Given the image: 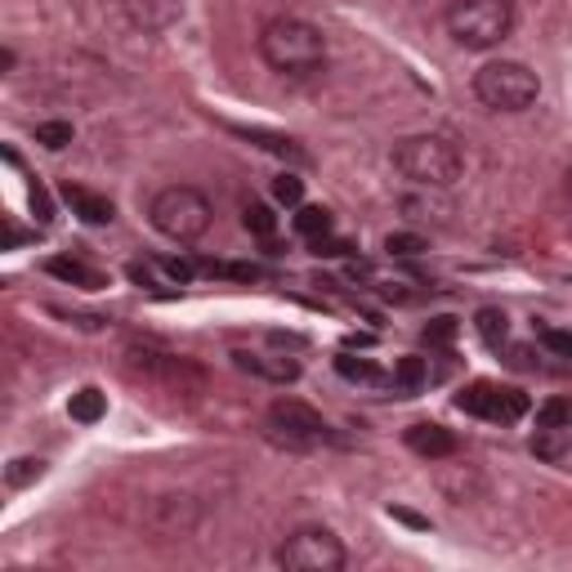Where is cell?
<instances>
[{"instance_id":"obj_22","label":"cell","mask_w":572,"mask_h":572,"mask_svg":"<svg viewBox=\"0 0 572 572\" xmlns=\"http://www.w3.org/2000/svg\"><path fill=\"white\" fill-rule=\"evenodd\" d=\"M238 135H246V139H255L259 148H269V152H278V157H291V162H304V152L295 148V139H282V135H269V130H246V126H233Z\"/></svg>"},{"instance_id":"obj_19","label":"cell","mask_w":572,"mask_h":572,"mask_svg":"<svg viewBox=\"0 0 572 572\" xmlns=\"http://www.w3.org/2000/svg\"><path fill=\"white\" fill-rule=\"evenodd\" d=\"M291 224H295V233H300V238L318 242V238L331 233V211H327V206H300Z\"/></svg>"},{"instance_id":"obj_21","label":"cell","mask_w":572,"mask_h":572,"mask_svg":"<svg viewBox=\"0 0 572 572\" xmlns=\"http://www.w3.org/2000/svg\"><path fill=\"white\" fill-rule=\"evenodd\" d=\"M537 430H572V398H546L537 407Z\"/></svg>"},{"instance_id":"obj_9","label":"cell","mask_w":572,"mask_h":572,"mask_svg":"<svg viewBox=\"0 0 572 572\" xmlns=\"http://www.w3.org/2000/svg\"><path fill=\"white\" fill-rule=\"evenodd\" d=\"M233 363L269 385H295L300 380V358L291 354H269V349H233Z\"/></svg>"},{"instance_id":"obj_3","label":"cell","mask_w":572,"mask_h":572,"mask_svg":"<svg viewBox=\"0 0 572 572\" xmlns=\"http://www.w3.org/2000/svg\"><path fill=\"white\" fill-rule=\"evenodd\" d=\"M148 219H152V228H157L162 238L188 246V242L206 238V228H211L215 211H211L206 193H198V188L170 183V188H162V193L148 202Z\"/></svg>"},{"instance_id":"obj_25","label":"cell","mask_w":572,"mask_h":572,"mask_svg":"<svg viewBox=\"0 0 572 572\" xmlns=\"http://www.w3.org/2000/svg\"><path fill=\"white\" fill-rule=\"evenodd\" d=\"M456 331H461V322L443 314V318H430V327H425L421 335H425V345H452Z\"/></svg>"},{"instance_id":"obj_2","label":"cell","mask_w":572,"mask_h":572,"mask_svg":"<svg viewBox=\"0 0 572 572\" xmlns=\"http://www.w3.org/2000/svg\"><path fill=\"white\" fill-rule=\"evenodd\" d=\"M394 166L403 179L421 183V188H452L466 170V157L443 135H407L394 148Z\"/></svg>"},{"instance_id":"obj_6","label":"cell","mask_w":572,"mask_h":572,"mask_svg":"<svg viewBox=\"0 0 572 572\" xmlns=\"http://www.w3.org/2000/svg\"><path fill=\"white\" fill-rule=\"evenodd\" d=\"M278 563L291 572H340L345 568V546L331 527H295L278 546Z\"/></svg>"},{"instance_id":"obj_20","label":"cell","mask_w":572,"mask_h":572,"mask_svg":"<svg viewBox=\"0 0 572 572\" xmlns=\"http://www.w3.org/2000/svg\"><path fill=\"white\" fill-rule=\"evenodd\" d=\"M242 224H246V233H255V238H274L278 233V215H274V206H264V202H246L242 206Z\"/></svg>"},{"instance_id":"obj_1","label":"cell","mask_w":572,"mask_h":572,"mask_svg":"<svg viewBox=\"0 0 572 572\" xmlns=\"http://www.w3.org/2000/svg\"><path fill=\"white\" fill-rule=\"evenodd\" d=\"M259 59L278 76H314L327 67V36L295 14L269 18L259 31Z\"/></svg>"},{"instance_id":"obj_11","label":"cell","mask_w":572,"mask_h":572,"mask_svg":"<svg viewBox=\"0 0 572 572\" xmlns=\"http://www.w3.org/2000/svg\"><path fill=\"white\" fill-rule=\"evenodd\" d=\"M63 202L72 206L76 219H86V224H112V219H117V206H112V198L90 193V188H81V183H63Z\"/></svg>"},{"instance_id":"obj_23","label":"cell","mask_w":572,"mask_h":572,"mask_svg":"<svg viewBox=\"0 0 572 572\" xmlns=\"http://www.w3.org/2000/svg\"><path fill=\"white\" fill-rule=\"evenodd\" d=\"M41 474H46V461H36V456H18V461H10V470H5L10 487H27V483H36Z\"/></svg>"},{"instance_id":"obj_13","label":"cell","mask_w":572,"mask_h":572,"mask_svg":"<svg viewBox=\"0 0 572 572\" xmlns=\"http://www.w3.org/2000/svg\"><path fill=\"white\" fill-rule=\"evenodd\" d=\"M390 380H394V390H398V394H416V390H425V385H430V358H416V354L398 358Z\"/></svg>"},{"instance_id":"obj_27","label":"cell","mask_w":572,"mask_h":572,"mask_svg":"<svg viewBox=\"0 0 572 572\" xmlns=\"http://www.w3.org/2000/svg\"><path fill=\"white\" fill-rule=\"evenodd\" d=\"M385 251L398 255V259H411V255L425 251V238H416V233H390V238H385Z\"/></svg>"},{"instance_id":"obj_10","label":"cell","mask_w":572,"mask_h":572,"mask_svg":"<svg viewBox=\"0 0 572 572\" xmlns=\"http://www.w3.org/2000/svg\"><path fill=\"white\" fill-rule=\"evenodd\" d=\"M403 438H407V447L416 456H425V461H443V456H452L456 447H461V443H456V434L447 425H438V421H416Z\"/></svg>"},{"instance_id":"obj_24","label":"cell","mask_w":572,"mask_h":572,"mask_svg":"<svg viewBox=\"0 0 572 572\" xmlns=\"http://www.w3.org/2000/svg\"><path fill=\"white\" fill-rule=\"evenodd\" d=\"M36 143L50 148V152H63L72 143V122H41L36 126Z\"/></svg>"},{"instance_id":"obj_8","label":"cell","mask_w":572,"mask_h":572,"mask_svg":"<svg viewBox=\"0 0 572 572\" xmlns=\"http://www.w3.org/2000/svg\"><path fill=\"white\" fill-rule=\"evenodd\" d=\"M456 407L466 416H479V421H492V425H514L527 416V394L514 385H497V380H474V385L456 394Z\"/></svg>"},{"instance_id":"obj_30","label":"cell","mask_w":572,"mask_h":572,"mask_svg":"<svg viewBox=\"0 0 572 572\" xmlns=\"http://www.w3.org/2000/svg\"><path fill=\"white\" fill-rule=\"evenodd\" d=\"M537 340H542L546 349H555L559 358H572V331H555V327H546Z\"/></svg>"},{"instance_id":"obj_16","label":"cell","mask_w":572,"mask_h":572,"mask_svg":"<svg viewBox=\"0 0 572 572\" xmlns=\"http://www.w3.org/2000/svg\"><path fill=\"white\" fill-rule=\"evenodd\" d=\"M335 371L340 376H345V380H354V385H394V380L390 376H380V367L371 363V358H354V354H340L335 358Z\"/></svg>"},{"instance_id":"obj_12","label":"cell","mask_w":572,"mask_h":572,"mask_svg":"<svg viewBox=\"0 0 572 572\" xmlns=\"http://www.w3.org/2000/svg\"><path fill=\"white\" fill-rule=\"evenodd\" d=\"M122 5H126L130 23L148 27V31H157V27H166V23L179 18V0H122Z\"/></svg>"},{"instance_id":"obj_4","label":"cell","mask_w":572,"mask_h":572,"mask_svg":"<svg viewBox=\"0 0 572 572\" xmlns=\"http://www.w3.org/2000/svg\"><path fill=\"white\" fill-rule=\"evenodd\" d=\"M443 27L466 50H497L514 31V10L510 0H456L443 14Z\"/></svg>"},{"instance_id":"obj_31","label":"cell","mask_w":572,"mask_h":572,"mask_svg":"<svg viewBox=\"0 0 572 572\" xmlns=\"http://www.w3.org/2000/svg\"><path fill=\"white\" fill-rule=\"evenodd\" d=\"M563 198H568V206H572V170L563 175Z\"/></svg>"},{"instance_id":"obj_29","label":"cell","mask_w":572,"mask_h":572,"mask_svg":"<svg viewBox=\"0 0 572 572\" xmlns=\"http://www.w3.org/2000/svg\"><path fill=\"white\" fill-rule=\"evenodd\" d=\"M27 202H31V211H36V224H50L54 219V206H50V193H46V188L41 183H31V193H27Z\"/></svg>"},{"instance_id":"obj_5","label":"cell","mask_w":572,"mask_h":572,"mask_svg":"<svg viewBox=\"0 0 572 572\" xmlns=\"http://www.w3.org/2000/svg\"><path fill=\"white\" fill-rule=\"evenodd\" d=\"M474 94L492 112H527L542 94V81L519 59H492L474 72Z\"/></svg>"},{"instance_id":"obj_18","label":"cell","mask_w":572,"mask_h":572,"mask_svg":"<svg viewBox=\"0 0 572 572\" xmlns=\"http://www.w3.org/2000/svg\"><path fill=\"white\" fill-rule=\"evenodd\" d=\"M568 447H572V430H537V434H532V452H537L542 461H550V466L563 461Z\"/></svg>"},{"instance_id":"obj_14","label":"cell","mask_w":572,"mask_h":572,"mask_svg":"<svg viewBox=\"0 0 572 572\" xmlns=\"http://www.w3.org/2000/svg\"><path fill=\"white\" fill-rule=\"evenodd\" d=\"M46 274H50V278H59V282H67V287H86V291L103 287V278H99L94 269H86L81 259H63V255H54V259L46 264Z\"/></svg>"},{"instance_id":"obj_28","label":"cell","mask_w":572,"mask_h":572,"mask_svg":"<svg viewBox=\"0 0 572 572\" xmlns=\"http://www.w3.org/2000/svg\"><path fill=\"white\" fill-rule=\"evenodd\" d=\"M202 269L215 274V278H238V282H255L259 278L255 264H202Z\"/></svg>"},{"instance_id":"obj_17","label":"cell","mask_w":572,"mask_h":572,"mask_svg":"<svg viewBox=\"0 0 572 572\" xmlns=\"http://www.w3.org/2000/svg\"><path fill=\"white\" fill-rule=\"evenodd\" d=\"M474 331H479V340H483L487 349H501L506 335H510L506 309H492V304H487V309H479V314H474Z\"/></svg>"},{"instance_id":"obj_15","label":"cell","mask_w":572,"mask_h":572,"mask_svg":"<svg viewBox=\"0 0 572 572\" xmlns=\"http://www.w3.org/2000/svg\"><path fill=\"white\" fill-rule=\"evenodd\" d=\"M103 411H107V394H103V390H94V385L76 390V394H72V403H67V416H72V421H81V425L103 421Z\"/></svg>"},{"instance_id":"obj_7","label":"cell","mask_w":572,"mask_h":572,"mask_svg":"<svg viewBox=\"0 0 572 572\" xmlns=\"http://www.w3.org/2000/svg\"><path fill=\"white\" fill-rule=\"evenodd\" d=\"M264 421H269V434H274L278 443H287V447H295V452H309V447H322V443L335 438L322 416H318L309 403H295V398H278Z\"/></svg>"},{"instance_id":"obj_26","label":"cell","mask_w":572,"mask_h":572,"mask_svg":"<svg viewBox=\"0 0 572 572\" xmlns=\"http://www.w3.org/2000/svg\"><path fill=\"white\" fill-rule=\"evenodd\" d=\"M274 198H278L282 206H300V198H304V179L291 175V170L278 175V179H274Z\"/></svg>"}]
</instances>
